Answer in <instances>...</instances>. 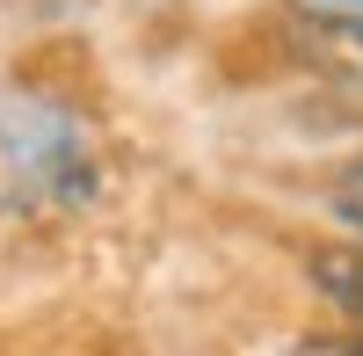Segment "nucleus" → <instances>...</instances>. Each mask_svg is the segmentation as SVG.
I'll use <instances>...</instances> for the list:
<instances>
[{
  "label": "nucleus",
  "instance_id": "nucleus-1",
  "mask_svg": "<svg viewBox=\"0 0 363 356\" xmlns=\"http://www.w3.org/2000/svg\"><path fill=\"white\" fill-rule=\"evenodd\" d=\"M298 51L327 73H363V15H349V8L298 15Z\"/></svg>",
  "mask_w": 363,
  "mask_h": 356
},
{
  "label": "nucleus",
  "instance_id": "nucleus-2",
  "mask_svg": "<svg viewBox=\"0 0 363 356\" xmlns=\"http://www.w3.org/2000/svg\"><path fill=\"white\" fill-rule=\"evenodd\" d=\"M313 284H320L349 320H363V247H327V255H313Z\"/></svg>",
  "mask_w": 363,
  "mask_h": 356
},
{
  "label": "nucleus",
  "instance_id": "nucleus-3",
  "mask_svg": "<svg viewBox=\"0 0 363 356\" xmlns=\"http://www.w3.org/2000/svg\"><path fill=\"white\" fill-rule=\"evenodd\" d=\"M335 211L363 233V160H356V167H342V182H335Z\"/></svg>",
  "mask_w": 363,
  "mask_h": 356
},
{
  "label": "nucleus",
  "instance_id": "nucleus-4",
  "mask_svg": "<svg viewBox=\"0 0 363 356\" xmlns=\"http://www.w3.org/2000/svg\"><path fill=\"white\" fill-rule=\"evenodd\" d=\"M313 8H349V15H363V0H313Z\"/></svg>",
  "mask_w": 363,
  "mask_h": 356
}]
</instances>
